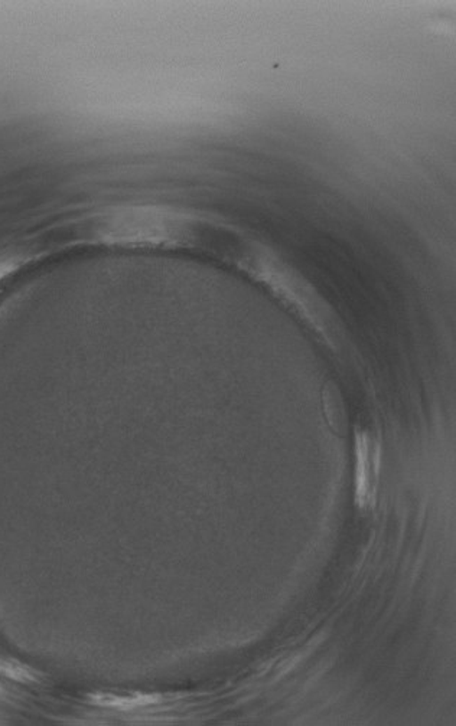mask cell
Returning <instances> with one entry per match:
<instances>
[{"label":"cell","mask_w":456,"mask_h":726,"mask_svg":"<svg viewBox=\"0 0 456 726\" xmlns=\"http://www.w3.org/2000/svg\"><path fill=\"white\" fill-rule=\"evenodd\" d=\"M357 450V473H355V497L362 509L371 507L376 502L377 480L380 469V450L365 432L355 435Z\"/></svg>","instance_id":"1"},{"label":"cell","mask_w":456,"mask_h":726,"mask_svg":"<svg viewBox=\"0 0 456 726\" xmlns=\"http://www.w3.org/2000/svg\"><path fill=\"white\" fill-rule=\"evenodd\" d=\"M95 700L97 704L103 706L120 707V709H132V707L141 706L155 702V696H136V698H122V696H103Z\"/></svg>","instance_id":"2"}]
</instances>
